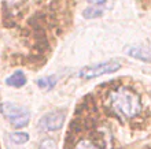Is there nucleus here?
<instances>
[{
    "label": "nucleus",
    "mask_w": 151,
    "mask_h": 149,
    "mask_svg": "<svg viewBox=\"0 0 151 149\" xmlns=\"http://www.w3.org/2000/svg\"><path fill=\"white\" fill-rule=\"evenodd\" d=\"M109 106L113 112L125 119L133 118L142 111V103L139 96L127 88H121L110 93Z\"/></svg>",
    "instance_id": "nucleus-1"
},
{
    "label": "nucleus",
    "mask_w": 151,
    "mask_h": 149,
    "mask_svg": "<svg viewBox=\"0 0 151 149\" xmlns=\"http://www.w3.org/2000/svg\"><path fill=\"white\" fill-rule=\"evenodd\" d=\"M0 112L3 114V116L7 120L11 122L12 126L17 129L28 126L29 120H30V114L26 108L17 106V104L10 101H4L0 104Z\"/></svg>",
    "instance_id": "nucleus-2"
},
{
    "label": "nucleus",
    "mask_w": 151,
    "mask_h": 149,
    "mask_svg": "<svg viewBox=\"0 0 151 149\" xmlns=\"http://www.w3.org/2000/svg\"><path fill=\"white\" fill-rule=\"evenodd\" d=\"M119 68H121V63L119 62H117V60H109V62L99 63V64H95V66L84 67L83 70L78 73V75L81 78L92 79V78L102 77V75L115 73V71H118Z\"/></svg>",
    "instance_id": "nucleus-3"
},
{
    "label": "nucleus",
    "mask_w": 151,
    "mask_h": 149,
    "mask_svg": "<svg viewBox=\"0 0 151 149\" xmlns=\"http://www.w3.org/2000/svg\"><path fill=\"white\" fill-rule=\"evenodd\" d=\"M65 115L63 111H52L48 112L40 119V129L45 130V131H56V130L62 129L65 123Z\"/></svg>",
    "instance_id": "nucleus-4"
},
{
    "label": "nucleus",
    "mask_w": 151,
    "mask_h": 149,
    "mask_svg": "<svg viewBox=\"0 0 151 149\" xmlns=\"http://www.w3.org/2000/svg\"><path fill=\"white\" fill-rule=\"evenodd\" d=\"M114 0H91V7H88L84 11V18L93 19L98 16H102L104 11L111 10Z\"/></svg>",
    "instance_id": "nucleus-5"
},
{
    "label": "nucleus",
    "mask_w": 151,
    "mask_h": 149,
    "mask_svg": "<svg viewBox=\"0 0 151 149\" xmlns=\"http://www.w3.org/2000/svg\"><path fill=\"white\" fill-rule=\"evenodd\" d=\"M127 53L135 59L143 60V62H150V52H148L147 48H142V47H133L131 49H128Z\"/></svg>",
    "instance_id": "nucleus-6"
},
{
    "label": "nucleus",
    "mask_w": 151,
    "mask_h": 149,
    "mask_svg": "<svg viewBox=\"0 0 151 149\" xmlns=\"http://www.w3.org/2000/svg\"><path fill=\"white\" fill-rule=\"evenodd\" d=\"M6 83L10 85V86H14V88H21L26 83V77H25V74L22 71H15L14 74L10 75L7 78Z\"/></svg>",
    "instance_id": "nucleus-7"
},
{
    "label": "nucleus",
    "mask_w": 151,
    "mask_h": 149,
    "mask_svg": "<svg viewBox=\"0 0 151 149\" xmlns=\"http://www.w3.org/2000/svg\"><path fill=\"white\" fill-rule=\"evenodd\" d=\"M37 85H39L41 89H45V90H51L52 88L56 85V78L54 75L51 77H45V78H40L37 81Z\"/></svg>",
    "instance_id": "nucleus-8"
},
{
    "label": "nucleus",
    "mask_w": 151,
    "mask_h": 149,
    "mask_svg": "<svg viewBox=\"0 0 151 149\" xmlns=\"http://www.w3.org/2000/svg\"><path fill=\"white\" fill-rule=\"evenodd\" d=\"M10 140L12 142L18 144V145H22V144L29 141V135L26 133H11L10 134Z\"/></svg>",
    "instance_id": "nucleus-9"
},
{
    "label": "nucleus",
    "mask_w": 151,
    "mask_h": 149,
    "mask_svg": "<svg viewBox=\"0 0 151 149\" xmlns=\"http://www.w3.org/2000/svg\"><path fill=\"white\" fill-rule=\"evenodd\" d=\"M76 149H98L95 144H92L88 140H81V141L76 145Z\"/></svg>",
    "instance_id": "nucleus-10"
},
{
    "label": "nucleus",
    "mask_w": 151,
    "mask_h": 149,
    "mask_svg": "<svg viewBox=\"0 0 151 149\" xmlns=\"http://www.w3.org/2000/svg\"><path fill=\"white\" fill-rule=\"evenodd\" d=\"M40 149H58V148H56L55 141L47 138V140H44V141L40 144Z\"/></svg>",
    "instance_id": "nucleus-11"
}]
</instances>
